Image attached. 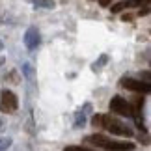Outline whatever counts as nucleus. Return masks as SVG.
Segmentation results:
<instances>
[{"mask_svg": "<svg viewBox=\"0 0 151 151\" xmlns=\"http://www.w3.org/2000/svg\"><path fill=\"white\" fill-rule=\"evenodd\" d=\"M119 84L123 86V88L131 90V91H136V93H149L151 91V84L147 82H142L140 78H132V77H123L119 80Z\"/></svg>", "mask_w": 151, "mask_h": 151, "instance_id": "39448f33", "label": "nucleus"}, {"mask_svg": "<svg viewBox=\"0 0 151 151\" xmlns=\"http://www.w3.org/2000/svg\"><path fill=\"white\" fill-rule=\"evenodd\" d=\"M147 13H149V4H147V6H142V8L138 9V15H140V17H142V15H147Z\"/></svg>", "mask_w": 151, "mask_h": 151, "instance_id": "ddd939ff", "label": "nucleus"}, {"mask_svg": "<svg viewBox=\"0 0 151 151\" xmlns=\"http://www.w3.org/2000/svg\"><path fill=\"white\" fill-rule=\"evenodd\" d=\"M86 144H90V146H97L101 149H106V151H134V144L132 142H119V140H114V138H108L104 134H99V132H95V134H88L84 138Z\"/></svg>", "mask_w": 151, "mask_h": 151, "instance_id": "f03ea898", "label": "nucleus"}, {"mask_svg": "<svg viewBox=\"0 0 151 151\" xmlns=\"http://www.w3.org/2000/svg\"><path fill=\"white\" fill-rule=\"evenodd\" d=\"M91 125L97 127V129H104V131L112 132L116 136H123V138H132V134H134V131L127 123H123L121 119L110 114H95L91 118Z\"/></svg>", "mask_w": 151, "mask_h": 151, "instance_id": "f257e3e1", "label": "nucleus"}, {"mask_svg": "<svg viewBox=\"0 0 151 151\" xmlns=\"http://www.w3.org/2000/svg\"><path fill=\"white\" fill-rule=\"evenodd\" d=\"M22 41H24V47L28 50H36L39 45H41V34L36 26H30L28 30L24 32V37H22Z\"/></svg>", "mask_w": 151, "mask_h": 151, "instance_id": "423d86ee", "label": "nucleus"}, {"mask_svg": "<svg viewBox=\"0 0 151 151\" xmlns=\"http://www.w3.org/2000/svg\"><path fill=\"white\" fill-rule=\"evenodd\" d=\"M110 2H112V0H99V4L103 6V8H108V6H110Z\"/></svg>", "mask_w": 151, "mask_h": 151, "instance_id": "4468645a", "label": "nucleus"}, {"mask_svg": "<svg viewBox=\"0 0 151 151\" xmlns=\"http://www.w3.org/2000/svg\"><path fill=\"white\" fill-rule=\"evenodd\" d=\"M2 125H4V123H2V118H0V131H2Z\"/></svg>", "mask_w": 151, "mask_h": 151, "instance_id": "f3484780", "label": "nucleus"}, {"mask_svg": "<svg viewBox=\"0 0 151 151\" xmlns=\"http://www.w3.org/2000/svg\"><path fill=\"white\" fill-rule=\"evenodd\" d=\"M22 75H24L28 80L34 78V67L30 65V63H24V65H22Z\"/></svg>", "mask_w": 151, "mask_h": 151, "instance_id": "9b49d317", "label": "nucleus"}, {"mask_svg": "<svg viewBox=\"0 0 151 151\" xmlns=\"http://www.w3.org/2000/svg\"><path fill=\"white\" fill-rule=\"evenodd\" d=\"M11 144H13V140L8 136H4V138H0V151H8L11 147Z\"/></svg>", "mask_w": 151, "mask_h": 151, "instance_id": "9d476101", "label": "nucleus"}, {"mask_svg": "<svg viewBox=\"0 0 151 151\" xmlns=\"http://www.w3.org/2000/svg\"><path fill=\"white\" fill-rule=\"evenodd\" d=\"M2 49H4V43H2V39H0V52H2Z\"/></svg>", "mask_w": 151, "mask_h": 151, "instance_id": "dca6fc26", "label": "nucleus"}, {"mask_svg": "<svg viewBox=\"0 0 151 151\" xmlns=\"http://www.w3.org/2000/svg\"><path fill=\"white\" fill-rule=\"evenodd\" d=\"M19 108V97H17L11 90L4 88L0 91V112L4 114H15Z\"/></svg>", "mask_w": 151, "mask_h": 151, "instance_id": "7ed1b4c3", "label": "nucleus"}, {"mask_svg": "<svg viewBox=\"0 0 151 151\" xmlns=\"http://www.w3.org/2000/svg\"><path fill=\"white\" fill-rule=\"evenodd\" d=\"M123 21H125V22H127V21H132V15H131V13H125V15H123Z\"/></svg>", "mask_w": 151, "mask_h": 151, "instance_id": "2eb2a0df", "label": "nucleus"}, {"mask_svg": "<svg viewBox=\"0 0 151 151\" xmlns=\"http://www.w3.org/2000/svg\"><path fill=\"white\" fill-rule=\"evenodd\" d=\"M2 63H4V58H0V65H2Z\"/></svg>", "mask_w": 151, "mask_h": 151, "instance_id": "a211bd4d", "label": "nucleus"}, {"mask_svg": "<svg viewBox=\"0 0 151 151\" xmlns=\"http://www.w3.org/2000/svg\"><path fill=\"white\" fill-rule=\"evenodd\" d=\"M110 112L112 114H118V116H123V118H132V108H131V103L121 95H114L110 99L108 104Z\"/></svg>", "mask_w": 151, "mask_h": 151, "instance_id": "20e7f679", "label": "nucleus"}, {"mask_svg": "<svg viewBox=\"0 0 151 151\" xmlns=\"http://www.w3.org/2000/svg\"><path fill=\"white\" fill-rule=\"evenodd\" d=\"M63 151H97V149H91L86 146H67V147H63Z\"/></svg>", "mask_w": 151, "mask_h": 151, "instance_id": "f8f14e48", "label": "nucleus"}, {"mask_svg": "<svg viewBox=\"0 0 151 151\" xmlns=\"http://www.w3.org/2000/svg\"><path fill=\"white\" fill-rule=\"evenodd\" d=\"M90 110H91V104L86 103L82 108H78L77 112H75V123H73L75 129H80V127H84V123H86V116H88Z\"/></svg>", "mask_w": 151, "mask_h": 151, "instance_id": "0eeeda50", "label": "nucleus"}, {"mask_svg": "<svg viewBox=\"0 0 151 151\" xmlns=\"http://www.w3.org/2000/svg\"><path fill=\"white\" fill-rule=\"evenodd\" d=\"M28 2H32L34 8H39V9H52V8H56L54 0H28Z\"/></svg>", "mask_w": 151, "mask_h": 151, "instance_id": "6e6552de", "label": "nucleus"}, {"mask_svg": "<svg viewBox=\"0 0 151 151\" xmlns=\"http://www.w3.org/2000/svg\"><path fill=\"white\" fill-rule=\"evenodd\" d=\"M106 63H108V54H101L93 63H91V71H93V73H99L101 69L106 65Z\"/></svg>", "mask_w": 151, "mask_h": 151, "instance_id": "1a4fd4ad", "label": "nucleus"}]
</instances>
